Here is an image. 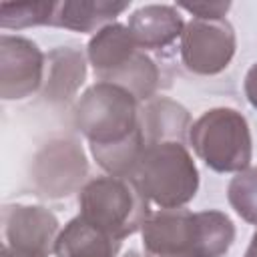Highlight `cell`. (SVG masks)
I'll return each mask as SVG.
<instances>
[{
	"label": "cell",
	"instance_id": "6da1fadb",
	"mask_svg": "<svg viewBox=\"0 0 257 257\" xmlns=\"http://www.w3.org/2000/svg\"><path fill=\"white\" fill-rule=\"evenodd\" d=\"M149 199L133 177H96L78 193L80 217L122 241L143 229L151 215Z\"/></svg>",
	"mask_w": 257,
	"mask_h": 257
},
{
	"label": "cell",
	"instance_id": "7a4b0ae2",
	"mask_svg": "<svg viewBox=\"0 0 257 257\" xmlns=\"http://www.w3.org/2000/svg\"><path fill=\"white\" fill-rule=\"evenodd\" d=\"M133 179L151 203L161 209H181L199 189V171L183 143L165 141L147 145Z\"/></svg>",
	"mask_w": 257,
	"mask_h": 257
},
{
	"label": "cell",
	"instance_id": "3957f363",
	"mask_svg": "<svg viewBox=\"0 0 257 257\" xmlns=\"http://www.w3.org/2000/svg\"><path fill=\"white\" fill-rule=\"evenodd\" d=\"M72 118L90 147H110L141 131L139 100L112 82L98 80L88 86L76 100Z\"/></svg>",
	"mask_w": 257,
	"mask_h": 257
},
{
	"label": "cell",
	"instance_id": "277c9868",
	"mask_svg": "<svg viewBox=\"0 0 257 257\" xmlns=\"http://www.w3.org/2000/svg\"><path fill=\"white\" fill-rule=\"evenodd\" d=\"M195 155L217 173H241L251 165L253 141L247 118L227 106L205 110L189 128Z\"/></svg>",
	"mask_w": 257,
	"mask_h": 257
},
{
	"label": "cell",
	"instance_id": "5b68a950",
	"mask_svg": "<svg viewBox=\"0 0 257 257\" xmlns=\"http://www.w3.org/2000/svg\"><path fill=\"white\" fill-rule=\"evenodd\" d=\"M181 58L187 70L213 76L223 72L235 56V30L225 18H191L181 36Z\"/></svg>",
	"mask_w": 257,
	"mask_h": 257
},
{
	"label": "cell",
	"instance_id": "8992f818",
	"mask_svg": "<svg viewBox=\"0 0 257 257\" xmlns=\"http://www.w3.org/2000/svg\"><path fill=\"white\" fill-rule=\"evenodd\" d=\"M86 171L88 165L80 145L70 139H58L38 151L32 165V179L40 195L62 199L82 185Z\"/></svg>",
	"mask_w": 257,
	"mask_h": 257
},
{
	"label": "cell",
	"instance_id": "52a82bcc",
	"mask_svg": "<svg viewBox=\"0 0 257 257\" xmlns=\"http://www.w3.org/2000/svg\"><path fill=\"white\" fill-rule=\"evenodd\" d=\"M6 247L18 257H50L54 253L60 223L40 205H6L2 211Z\"/></svg>",
	"mask_w": 257,
	"mask_h": 257
},
{
	"label": "cell",
	"instance_id": "ba28073f",
	"mask_svg": "<svg viewBox=\"0 0 257 257\" xmlns=\"http://www.w3.org/2000/svg\"><path fill=\"white\" fill-rule=\"evenodd\" d=\"M46 54L24 36H0V96L20 100L44 84Z\"/></svg>",
	"mask_w": 257,
	"mask_h": 257
},
{
	"label": "cell",
	"instance_id": "9c48e42d",
	"mask_svg": "<svg viewBox=\"0 0 257 257\" xmlns=\"http://www.w3.org/2000/svg\"><path fill=\"white\" fill-rule=\"evenodd\" d=\"M143 247L157 257H193L197 243V213L187 209H159L143 229Z\"/></svg>",
	"mask_w": 257,
	"mask_h": 257
},
{
	"label": "cell",
	"instance_id": "30bf717a",
	"mask_svg": "<svg viewBox=\"0 0 257 257\" xmlns=\"http://www.w3.org/2000/svg\"><path fill=\"white\" fill-rule=\"evenodd\" d=\"M185 20L177 6L147 4L128 16V32L141 50H163L183 36Z\"/></svg>",
	"mask_w": 257,
	"mask_h": 257
},
{
	"label": "cell",
	"instance_id": "8fae6325",
	"mask_svg": "<svg viewBox=\"0 0 257 257\" xmlns=\"http://www.w3.org/2000/svg\"><path fill=\"white\" fill-rule=\"evenodd\" d=\"M141 48L133 40L128 28L124 24L112 22L104 28H100L90 40H88V60L92 64V70L100 82H104L108 76H112L116 70H120Z\"/></svg>",
	"mask_w": 257,
	"mask_h": 257
},
{
	"label": "cell",
	"instance_id": "7c38bea8",
	"mask_svg": "<svg viewBox=\"0 0 257 257\" xmlns=\"http://www.w3.org/2000/svg\"><path fill=\"white\" fill-rule=\"evenodd\" d=\"M189 110L169 96H153L141 106V128L145 143H183L191 128Z\"/></svg>",
	"mask_w": 257,
	"mask_h": 257
},
{
	"label": "cell",
	"instance_id": "4fadbf2b",
	"mask_svg": "<svg viewBox=\"0 0 257 257\" xmlns=\"http://www.w3.org/2000/svg\"><path fill=\"white\" fill-rule=\"evenodd\" d=\"M44 96L50 102L70 100L86 78L84 54L70 46H56L46 54Z\"/></svg>",
	"mask_w": 257,
	"mask_h": 257
},
{
	"label": "cell",
	"instance_id": "5bb4252c",
	"mask_svg": "<svg viewBox=\"0 0 257 257\" xmlns=\"http://www.w3.org/2000/svg\"><path fill=\"white\" fill-rule=\"evenodd\" d=\"M120 241L76 215L60 229L54 257H116Z\"/></svg>",
	"mask_w": 257,
	"mask_h": 257
},
{
	"label": "cell",
	"instance_id": "9a60e30c",
	"mask_svg": "<svg viewBox=\"0 0 257 257\" xmlns=\"http://www.w3.org/2000/svg\"><path fill=\"white\" fill-rule=\"evenodd\" d=\"M131 2L114 0H64L56 2L52 26L74 32H98L114 22L118 14L128 10Z\"/></svg>",
	"mask_w": 257,
	"mask_h": 257
},
{
	"label": "cell",
	"instance_id": "2e32d148",
	"mask_svg": "<svg viewBox=\"0 0 257 257\" xmlns=\"http://www.w3.org/2000/svg\"><path fill=\"white\" fill-rule=\"evenodd\" d=\"M233 241L235 225L223 211H197V243L193 257H223Z\"/></svg>",
	"mask_w": 257,
	"mask_h": 257
},
{
	"label": "cell",
	"instance_id": "e0dca14e",
	"mask_svg": "<svg viewBox=\"0 0 257 257\" xmlns=\"http://www.w3.org/2000/svg\"><path fill=\"white\" fill-rule=\"evenodd\" d=\"M104 82L118 84V86L126 88L139 102H147L157 92V86H159V68H157L155 60L145 50H139L120 70H116Z\"/></svg>",
	"mask_w": 257,
	"mask_h": 257
},
{
	"label": "cell",
	"instance_id": "ac0fdd59",
	"mask_svg": "<svg viewBox=\"0 0 257 257\" xmlns=\"http://www.w3.org/2000/svg\"><path fill=\"white\" fill-rule=\"evenodd\" d=\"M56 2H2L0 26L4 30H22L30 26H52Z\"/></svg>",
	"mask_w": 257,
	"mask_h": 257
},
{
	"label": "cell",
	"instance_id": "d6986e66",
	"mask_svg": "<svg viewBox=\"0 0 257 257\" xmlns=\"http://www.w3.org/2000/svg\"><path fill=\"white\" fill-rule=\"evenodd\" d=\"M227 199L243 221L257 225V167L235 173L227 187Z\"/></svg>",
	"mask_w": 257,
	"mask_h": 257
},
{
	"label": "cell",
	"instance_id": "ffe728a7",
	"mask_svg": "<svg viewBox=\"0 0 257 257\" xmlns=\"http://www.w3.org/2000/svg\"><path fill=\"white\" fill-rule=\"evenodd\" d=\"M177 8L195 14V18L217 20V18H225V14L231 8V2H179Z\"/></svg>",
	"mask_w": 257,
	"mask_h": 257
},
{
	"label": "cell",
	"instance_id": "44dd1931",
	"mask_svg": "<svg viewBox=\"0 0 257 257\" xmlns=\"http://www.w3.org/2000/svg\"><path fill=\"white\" fill-rule=\"evenodd\" d=\"M243 88H245V96H247L249 104H251L253 108H257V62L247 70Z\"/></svg>",
	"mask_w": 257,
	"mask_h": 257
},
{
	"label": "cell",
	"instance_id": "7402d4cb",
	"mask_svg": "<svg viewBox=\"0 0 257 257\" xmlns=\"http://www.w3.org/2000/svg\"><path fill=\"white\" fill-rule=\"evenodd\" d=\"M243 257H257V231L253 233L251 243H249V247H247V251H245V255H243Z\"/></svg>",
	"mask_w": 257,
	"mask_h": 257
},
{
	"label": "cell",
	"instance_id": "603a6c76",
	"mask_svg": "<svg viewBox=\"0 0 257 257\" xmlns=\"http://www.w3.org/2000/svg\"><path fill=\"white\" fill-rule=\"evenodd\" d=\"M0 257H18V255H16L14 251H10V249L4 245V247H2V253H0Z\"/></svg>",
	"mask_w": 257,
	"mask_h": 257
}]
</instances>
